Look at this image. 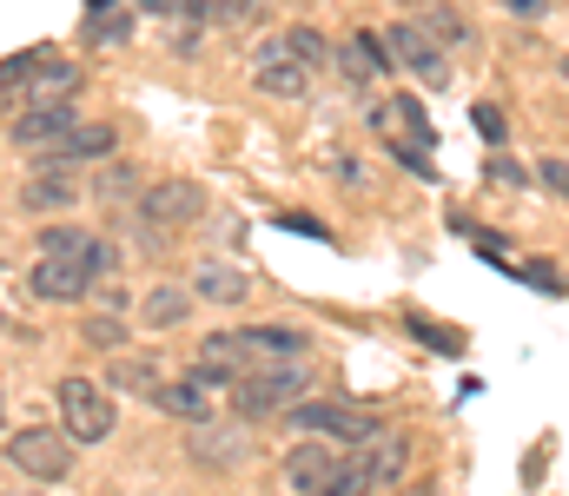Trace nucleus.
<instances>
[{
    "label": "nucleus",
    "instance_id": "nucleus-1",
    "mask_svg": "<svg viewBox=\"0 0 569 496\" xmlns=\"http://www.w3.org/2000/svg\"><path fill=\"white\" fill-rule=\"evenodd\" d=\"M405 470H411V444H405V437H391V431H378V437H365V444H358V457H345V464H338L331 490H345V496L391 490Z\"/></svg>",
    "mask_w": 569,
    "mask_h": 496
},
{
    "label": "nucleus",
    "instance_id": "nucleus-2",
    "mask_svg": "<svg viewBox=\"0 0 569 496\" xmlns=\"http://www.w3.org/2000/svg\"><path fill=\"white\" fill-rule=\"evenodd\" d=\"M53 397H60V424H67L73 444H107V437H113L120 411H113V397H107L100 384H87V377H60Z\"/></svg>",
    "mask_w": 569,
    "mask_h": 496
},
{
    "label": "nucleus",
    "instance_id": "nucleus-3",
    "mask_svg": "<svg viewBox=\"0 0 569 496\" xmlns=\"http://www.w3.org/2000/svg\"><path fill=\"white\" fill-rule=\"evenodd\" d=\"M305 391V371L291 364H246L239 377H232V411L239 417H272V411H284L291 397Z\"/></svg>",
    "mask_w": 569,
    "mask_h": 496
},
{
    "label": "nucleus",
    "instance_id": "nucleus-4",
    "mask_svg": "<svg viewBox=\"0 0 569 496\" xmlns=\"http://www.w3.org/2000/svg\"><path fill=\"white\" fill-rule=\"evenodd\" d=\"M7 464L33 484H60V477H73V437L67 431H13Z\"/></svg>",
    "mask_w": 569,
    "mask_h": 496
},
{
    "label": "nucleus",
    "instance_id": "nucleus-5",
    "mask_svg": "<svg viewBox=\"0 0 569 496\" xmlns=\"http://www.w3.org/2000/svg\"><path fill=\"white\" fill-rule=\"evenodd\" d=\"M284 424H291V431H331L338 444H365V437L385 431L378 411H365V404H291Z\"/></svg>",
    "mask_w": 569,
    "mask_h": 496
},
{
    "label": "nucleus",
    "instance_id": "nucleus-6",
    "mask_svg": "<svg viewBox=\"0 0 569 496\" xmlns=\"http://www.w3.org/2000/svg\"><path fill=\"white\" fill-rule=\"evenodd\" d=\"M87 285H93L87 252H40V265H33V298L73 305V298H87Z\"/></svg>",
    "mask_w": 569,
    "mask_h": 496
},
{
    "label": "nucleus",
    "instance_id": "nucleus-7",
    "mask_svg": "<svg viewBox=\"0 0 569 496\" xmlns=\"http://www.w3.org/2000/svg\"><path fill=\"white\" fill-rule=\"evenodd\" d=\"M219 391H226V377H219V371H206V364H192L179 384H159V391H152V404H159V411H172V417H186V424H206Z\"/></svg>",
    "mask_w": 569,
    "mask_h": 496
},
{
    "label": "nucleus",
    "instance_id": "nucleus-8",
    "mask_svg": "<svg viewBox=\"0 0 569 496\" xmlns=\"http://www.w3.org/2000/svg\"><path fill=\"white\" fill-rule=\"evenodd\" d=\"M385 53H391L398 67H411L425 87H450V67H443V53H437L430 27H418V20H398V27H391V40H385Z\"/></svg>",
    "mask_w": 569,
    "mask_h": 496
},
{
    "label": "nucleus",
    "instance_id": "nucleus-9",
    "mask_svg": "<svg viewBox=\"0 0 569 496\" xmlns=\"http://www.w3.org/2000/svg\"><path fill=\"white\" fill-rule=\"evenodd\" d=\"M140 212H146V225H192V219L206 212V185H192V179H159V185L140 192Z\"/></svg>",
    "mask_w": 569,
    "mask_h": 496
},
{
    "label": "nucleus",
    "instance_id": "nucleus-10",
    "mask_svg": "<svg viewBox=\"0 0 569 496\" xmlns=\"http://www.w3.org/2000/svg\"><path fill=\"white\" fill-rule=\"evenodd\" d=\"M259 87H266V93H284V100H298V93L311 87V67L284 47V33L259 47Z\"/></svg>",
    "mask_w": 569,
    "mask_h": 496
},
{
    "label": "nucleus",
    "instance_id": "nucleus-11",
    "mask_svg": "<svg viewBox=\"0 0 569 496\" xmlns=\"http://www.w3.org/2000/svg\"><path fill=\"white\" fill-rule=\"evenodd\" d=\"M67 133H73V107H27L13 120V146H27V153H53Z\"/></svg>",
    "mask_w": 569,
    "mask_h": 496
},
{
    "label": "nucleus",
    "instance_id": "nucleus-12",
    "mask_svg": "<svg viewBox=\"0 0 569 496\" xmlns=\"http://www.w3.org/2000/svg\"><path fill=\"white\" fill-rule=\"evenodd\" d=\"M20 205H27V212H60V205H73V165L40 160V172L20 185Z\"/></svg>",
    "mask_w": 569,
    "mask_h": 496
},
{
    "label": "nucleus",
    "instance_id": "nucleus-13",
    "mask_svg": "<svg viewBox=\"0 0 569 496\" xmlns=\"http://www.w3.org/2000/svg\"><path fill=\"white\" fill-rule=\"evenodd\" d=\"M331 477H338V451L331 444H298L284 457V484L291 490H331Z\"/></svg>",
    "mask_w": 569,
    "mask_h": 496
},
{
    "label": "nucleus",
    "instance_id": "nucleus-14",
    "mask_svg": "<svg viewBox=\"0 0 569 496\" xmlns=\"http://www.w3.org/2000/svg\"><path fill=\"white\" fill-rule=\"evenodd\" d=\"M239 344H246V364H284V357H305V331H291V325H252V331H239Z\"/></svg>",
    "mask_w": 569,
    "mask_h": 496
},
{
    "label": "nucleus",
    "instance_id": "nucleus-15",
    "mask_svg": "<svg viewBox=\"0 0 569 496\" xmlns=\"http://www.w3.org/2000/svg\"><path fill=\"white\" fill-rule=\"evenodd\" d=\"M73 93H80V67H67V60H47V53H40V67L27 73V100H33V107H67Z\"/></svg>",
    "mask_w": 569,
    "mask_h": 496
},
{
    "label": "nucleus",
    "instance_id": "nucleus-16",
    "mask_svg": "<svg viewBox=\"0 0 569 496\" xmlns=\"http://www.w3.org/2000/svg\"><path fill=\"white\" fill-rule=\"evenodd\" d=\"M100 153H113V126H107V120H87V126H73L53 153H40V160L80 165V160H100Z\"/></svg>",
    "mask_w": 569,
    "mask_h": 496
},
{
    "label": "nucleus",
    "instance_id": "nucleus-17",
    "mask_svg": "<svg viewBox=\"0 0 569 496\" xmlns=\"http://www.w3.org/2000/svg\"><path fill=\"white\" fill-rule=\"evenodd\" d=\"M246 292H252V279L239 265H199V279H192V298H212V305H239Z\"/></svg>",
    "mask_w": 569,
    "mask_h": 496
},
{
    "label": "nucleus",
    "instance_id": "nucleus-18",
    "mask_svg": "<svg viewBox=\"0 0 569 496\" xmlns=\"http://www.w3.org/2000/svg\"><path fill=\"white\" fill-rule=\"evenodd\" d=\"M199 364H206V371H219V377H226V391H232V377L246 371V344H239V331H212V337H199Z\"/></svg>",
    "mask_w": 569,
    "mask_h": 496
},
{
    "label": "nucleus",
    "instance_id": "nucleus-19",
    "mask_svg": "<svg viewBox=\"0 0 569 496\" xmlns=\"http://www.w3.org/2000/svg\"><path fill=\"white\" fill-rule=\"evenodd\" d=\"M338 60H345V73H351L358 87H365V80H378V73L391 67V53H385V40H371V33H351Z\"/></svg>",
    "mask_w": 569,
    "mask_h": 496
},
{
    "label": "nucleus",
    "instance_id": "nucleus-20",
    "mask_svg": "<svg viewBox=\"0 0 569 496\" xmlns=\"http://www.w3.org/2000/svg\"><path fill=\"white\" fill-rule=\"evenodd\" d=\"M107 384H127V391L152 397V391H159V364H152V357H127V351H120V357H113V377H107Z\"/></svg>",
    "mask_w": 569,
    "mask_h": 496
},
{
    "label": "nucleus",
    "instance_id": "nucleus-21",
    "mask_svg": "<svg viewBox=\"0 0 569 496\" xmlns=\"http://www.w3.org/2000/svg\"><path fill=\"white\" fill-rule=\"evenodd\" d=\"M186 312H192V292H179V285H159V292L146 298V325H159V331L179 325Z\"/></svg>",
    "mask_w": 569,
    "mask_h": 496
},
{
    "label": "nucleus",
    "instance_id": "nucleus-22",
    "mask_svg": "<svg viewBox=\"0 0 569 496\" xmlns=\"http://www.w3.org/2000/svg\"><path fill=\"white\" fill-rule=\"evenodd\" d=\"M80 337H87L93 351H120V344H127V318H120V312H93V318L80 325Z\"/></svg>",
    "mask_w": 569,
    "mask_h": 496
},
{
    "label": "nucleus",
    "instance_id": "nucleus-23",
    "mask_svg": "<svg viewBox=\"0 0 569 496\" xmlns=\"http://www.w3.org/2000/svg\"><path fill=\"white\" fill-rule=\"evenodd\" d=\"M391 120H398V126H405V133H411L418 146L430 140V120H425V107H418L411 93H398V100H391V113H385V126H391Z\"/></svg>",
    "mask_w": 569,
    "mask_h": 496
},
{
    "label": "nucleus",
    "instance_id": "nucleus-24",
    "mask_svg": "<svg viewBox=\"0 0 569 496\" xmlns=\"http://www.w3.org/2000/svg\"><path fill=\"white\" fill-rule=\"evenodd\" d=\"M127 33H133V13H113V7H107V13L87 20V40H93V47H113V40H127Z\"/></svg>",
    "mask_w": 569,
    "mask_h": 496
},
{
    "label": "nucleus",
    "instance_id": "nucleus-25",
    "mask_svg": "<svg viewBox=\"0 0 569 496\" xmlns=\"http://www.w3.org/2000/svg\"><path fill=\"white\" fill-rule=\"evenodd\" d=\"M284 47H291V53H298L305 67H325V60H331V47H325V40H318L311 27H291V33H284Z\"/></svg>",
    "mask_w": 569,
    "mask_h": 496
},
{
    "label": "nucleus",
    "instance_id": "nucleus-26",
    "mask_svg": "<svg viewBox=\"0 0 569 496\" xmlns=\"http://www.w3.org/2000/svg\"><path fill=\"white\" fill-rule=\"evenodd\" d=\"M87 245H93V239H87L80 225H47V232H40V252H87Z\"/></svg>",
    "mask_w": 569,
    "mask_h": 496
},
{
    "label": "nucleus",
    "instance_id": "nucleus-27",
    "mask_svg": "<svg viewBox=\"0 0 569 496\" xmlns=\"http://www.w3.org/2000/svg\"><path fill=\"white\" fill-rule=\"evenodd\" d=\"M87 272H93V279H113V272H120V245L93 239V245H87Z\"/></svg>",
    "mask_w": 569,
    "mask_h": 496
},
{
    "label": "nucleus",
    "instance_id": "nucleus-28",
    "mask_svg": "<svg viewBox=\"0 0 569 496\" xmlns=\"http://www.w3.org/2000/svg\"><path fill=\"white\" fill-rule=\"evenodd\" d=\"M192 457H199V464H212V470H226V464H239V457H246V444H206V437H199V444H192Z\"/></svg>",
    "mask_w": 569,
    "mask_h": 496
},
{
    "label": "nucleus",
    "instance_id": "nucleus-29",
    "mask_svg": "<svg viewBox=\"0 0 569 496\" xmlns=\"http://www.w3.org/2000/svg\"><path fill=\"white\" fill-rule=\"evenodd\" d=\"M40 67V47L33 53H13V60H0V87H27V73Z\"/></svg>",
    "mask_w": 569,
    "mask_h": 496
},
{
    "label": "nucleus",
    "instance_id": "nucleus-30",
    "mask_svg": "<svg viewBox=\"0 0 569 496\" xmlns=\"http://www.w3.org/2000/svg\"><path fill=\"white\" fill-rule=\"evenodd\" d=\"M537 185H543V192H557V199H569V160H543V165H537Z\"/></svg>",
    "mask_w": 569,
    "mask_h": 496
},
{
    "label": "nucleus",
    "instance_id": "nucleus-31",
    "mask_svg": "<svg viewBox=\"0 0 569 496\" xmlns=\"http://www.w3.org/2000/svg\"><path fill=\"white\" fill-rule=\"evenodd\" d=\"M470 120H477V133H483V140H497V146H503V133H510V120H503L497 107H477Z\"/></svg>",
    "mask_w": 569,
    "mask_h": 496
},
{
    "label": "nucleus",
    "instance_id": "nucleus-32",
    "mask_svg": "<svg viewBox=\"0 0 569 496\" xmlns=\"http://www.w3.org/2000/svg\"><path fill=\"white\" fill-rule=\"evenodd\" d=\"M186 13H192V20H232L239 0H186Z\"/></svg>",
    "mask_w": 569,
    "mask_h": 496
},
{
    "label": "nucleus",
    "instance_id": "nucleus-33",
    "mask_svg": "<svg viewBox=\"0 0 569 496\" xmlns=\"http://www.w3.org/2000/svg\"><path fill=\"white\" fill-rule=\"evenodd\" d=\"M100 192L120 205V199H133V192H140V179H133V172H107V179H100Z\"/></svg>",
    "mask_w": 569,
    "mask_h": 496
},
{
    "label": "nucleus",
    "instance_id": "nucleus-34",
    "mask_svg": "<svg viewBox=\"0 0 569 496\" xmlns=\"http://www.w3.org/2000/svg\"><path fill=\"white\" fill-rule=\"evenodd\" d=\"M523 279H530L537 292H563V272H557V265H543V259H537V265H530Z\"/></svg>",
    "mask_w": 569,
    "mask_h": 496
},
{
    "label": "nucleus",
    "instance_id": "nucleus-35",
    "mask_svg": "<svg viewBox=\"0 0 569 496\" xmlns=\"http://www.w3.org/2000/svg\"><path fill=\"white\" fill-rule=\"evenodd\" d=\"M430 33H443V40H463V20H450V7H430Z\"/></svg>",
    "mask_w": 569,
    "mask_h": 496
},
{
    "label": "nucleus",
    "instance_id": "nucleus-36",
    "mask_svg": "<svg viewBox=\"0 0 569 496\" xmlns=\"http://www.w3.org/2000/svg\"><path fill=\"white\" fill-rule=\"evenodd\" d=\"M503 7L523 13V20H543V13H550V0H503Z\"/></svg>",
    "mask_w": 569,
    "mask_h": 496
},
{
    "label": "nucleus",
    "instance_id": "nucleus-37",
    "mask_svg": "<svg viewBox=\"0 0 569 496\" xmlns=\"http://www.w3.org/2000/svg\"><path fill=\"white\" fill-rule=\"evenodd\" d=\"M490 179H497V185H517L523 172H517V165H510V160H503V153H497V165H490Z\"/></svg>",
    "mask_w": 569,
    "mask_h": 496
},
{
    "label": "nucleus",
    "instance_id": "nucleus-38",
    "mask_svg": "<svg viewBox=\"0 0 569 496\" xmlns=\"http://www.w3.org/2000/svg\"><path fill=\"white\" fill-rule=\"evenodd\" d=\"M146 13H186V0H140Z\"/></svg>",
    "mask_w": 569,
    "mask_h": 496
},
{
    "label": "nucleus",
    "instance_id": "nucleus-39",
    "mask_svg": "<svg viewBox=\"0 0 569 496\" xmlns=\"http://www.w3.org/2000/svg\"><path fill=\"white\" fill-rule=\"evenodd\" d=\"M107 7H120V0H87V13H107Z\"/></svg>",
    "mask_w": 569,
    "mask_h": 496
},
{
    "label": "nucleus",
    "instance_id": "nucleus-40",
    "mask_svg": "<svg viewBox=\"0 0 569 496\" xmlns=\"http://www.w3.org/2000/svg\"><path fill=\"white\" fill-rule=\"evenodd\" d=\"M563 80H569V60H563Z\"/></svg>",
    "mask_w": 569,
    "mask_h": 496
}]
</instances>
